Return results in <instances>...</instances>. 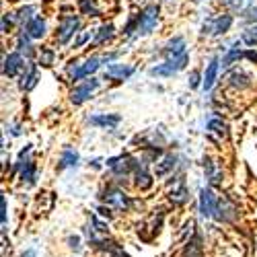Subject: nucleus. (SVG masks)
<instances>
[{
  "instance_id": "30",
  "label": "nucleus",
  "mask_w": 257,
  "mask_h": 257,
  "mask_svg": "<svg viewBox=\"0 0 257 257\" xmlns=\"http://www.w3.org/2000/svg\"><path fill=\"white\" fill-rule=\"evenodd\" d=\"M189 87H191V89L200 87V72H191V74H189Z\"/></svg>"
},
{
  "instance_id": "16",
  "label": "nucleus",
  "mask_w": 257,
  "mask_h": 257,
  "mask_svg": "<svg viewBox=\"0 0 257 257\" xmlns=\"http://www.w3.org/2000/svg\"><path fill=\"white\" fill-rule=\"evenodd\" d=\"M89 121H91L93 125H97V127H105V130H113V127L121 121V117H119V115H107V113H101V115H93Z\"/></svg>"
},
{
  "instance_id": "18",
  "label": "nucleus",
  "mask_w": 257,
  "mask_h": 257,
  "mask_svg": "<svg viewBox=\"0 0 257 257\" xmlns=\"http://www.w3.org/2000/svg\"><path fill=\"white\" fill-rule=\"evenodd\" d=\"M175 161H177V159H175L173 155L165 157L161 163H157V165H155V175H157V177H165V175L169 173V171H173V169H175Z\"/></svg>"
},
{
  "instance_id": "6",
  "label": "nucleus",
  "mask_w": 257,
  "mask_h": 257,
  "mask_svg": "<svg viewBox=\"0 0 257 257\" xmlns=\"http://www.w3.org/2000/svg\"><path fill=\"white\" fill-rule=\"evenodd\" d=\"M97 89H99V80H97V78L84 80L82 84H78V87L72 89V93H70V101H72L74 105H80V103L87 101Z\"/></svg>"
},
{
  "instance_id": "24",
  "label": "nucleus",
  "mask_w": 257,
  "mask_h": 257,
  "mask_svg": "<svg viewBox=\"0 0 257 257\" xmlns=\"http://www.w3.org/2000/svg\"><path fill=\"white\" fill-rule=\"evenodd\" d=\"M78 5H80V11L84 15H89V17H99V9L95 5V0H78Z\"/></svg>"
},
{
  "instance_id": "13",
  "label": "nucleus",
  "mask_w": 257,
  "mask_h": 257,
  "mask_svg": "<svg viewBox=\"0 0 257 257\" xmlns=\"http://www.w3.org/2000/svg\"><path fill=\"white\" fill-rule=\"evenodd\" d=\"M134 72V66H123V64H111L109 68L105 70V78L109 80H123Z\"/></svg>"
},
{
  "instance_id": "8",
  "label": "nucleus",
  "mask_w": 257,
  "mask_h": 257,
  "mask_svg": "<svg viewBox=\"0 0 257 257\" xmlns=\"http://www.w3.org/2000/svg\"><path fill=\"white\" fill-rule=\"evenodd\" d=\"M230 25H232V17H230V15H220V17H216V19H212L210 23H206L202 33H204V35H206V33L222 35V33H226V31L230 29Z\"/></svg>"
},
{
  "instance_id": "22",
  "label": "nucleus",
  "mask_w": 257,
  "mask_h": 257,
  "mask_svg": "<svg viewBox=\"0 0 257 257\" xmlns=\"http://www.w3.org/2000/svg\"><path fill=\"white\" fill-rule=\"evenodd\" d=\"M208 130L214 132V134H218L220 138H226V123L222 119H210L208 121Z\"/></svg>"
},
{
  "instance_id": "21",
  "label": "nucleus",
  "mask_w": 257,
  "mask_h": 257,
  "mask_svg": "<svg viewBox=\"0 0 257 257\" xmlns=\"http://www.w3.org/2000/svg\"><path fill=\"white\" fill-rule=\"evenodd\" d=\"M218 3H222V5H226V7H230L232 11H239V13H247L249 9V5H251V0H218Z\"/></svg>"
},
{
  "instance_id": "4",
  "label": "nucleus",
  "mask_w": 257,
  "mask_h": 257,
  "mask_svg": "<svg viewBox=\"0 0 257 257\" xmlns=\"http://www.w3.org/2000/svg\"><path fill=\"white\" fill-rule=\"evenodd\" d=\"M80 27V21L76 15H66L62 21H60V27H58V33H56V39H58V44H68L70 37L76 33V29Z\"/></svg>"
},
{
  "instance_id": "25",
  "label": "nucleus",
  "mask_w": 257,
  "mask_h": 257,
  "mask_svg": "<svg viewBox=\"0 0 257 257\" xmlns=\"http://www.w3.org/2000/svg\"><path fill=\"white\" fill-rule=\"evenodd\" d=\"M241 41H243L245 46H257V25L245 29L243 35H241Z\"/></svg>"
},
{
  "instance_id": "27",
  "label": "nucleus",
  "mask_w": 257,
  "mask_h": 257,
  "mask_svg": "<svg viewBox=\"0 0 257 257\" xmlns=\"http://www.w3.org/2000/svg\"><path fill=\"white\" fill-rule=\"evenodd\" d=\"M243 56H245V54H243L239 48H232V50L222 58V66H230L234 60H239V58H243Z\"/></svg>"
},
{
  "instance_id": "35",
  "label": "nucleus",
  "mask_w": 257,
  "mask_h": 257,
  "mask_svg": "<svg viewBox=\"0 0 257 257\" xmlns=\"http://www.w3.org/2000/svg\"><path fill=\"white\" fill-rule=\"evenodd\" d=\"M245 56H247V58H249V60H253V62H255V64H257V54H255V52H247V54H245Z\"/></svg>"
},
{
  "instance_id": "12",
  "label": "nucleus",
  "mask_w": 257,
  "mask_h": 257,
  "mask_svg": "<svg viewBox=\"0 0 257 257\" xmlns=\"http://www.w3.org/2000/svg\"><path fill=\"white\" fill-rule=\"evenodd\" d=\"M185 39L183 37H173L169 39L165 44V56L167 60H173V58H179V56H185Z\"/></svg>"
},
{
  "instance_id": "3",
  "label": "nucleus",
  "mask_w": 257,
  "mask_h": 257,
  "mask_svg": "<svg viewBox=\"0 0 257 257\" xmlns=\"http://www.w3.org/2000/svg\"><path fill=\"white\" fill-rule=\"evenodd\" d=\"M103 200H105L107 208L113 206L115 210H121V212L130 210V206H132V200L127 198L123 194V189H119V187H107L105 194H103Z\"/></svg>"
},
{
  "instance_id": "33",
  "label": "nucleus",
  "mask_w": 257,
  "mask_h": 257,
  "mask_svg": "<svg viewBox=\"0 0 257 257\" xmlns=\"http://www.w3.org/2000/svg\"><path fill=\"white\" fill-rule=\"evenodd\" d=\"M89 37H91V33H84V35H80V37H78V41H76L74 46H76V48H78V46H82V44H84V41H87Z\"/></svg>"
},
{
  "instance_id": "20",
  "label": "nucleus",
  "mask_w": 257,
  "mask_h": 257,
  "mask_svg": "<svg viewBox=\"0 0 257 257\" xmlns=\"http://www.w3.org/2000/svg\"><path fill=\"white\" fill-rule=\"evenodd\" d=\"M113 31H115V27L111 25V23H105L101 29H99V33H97V37H95V46H101L103 41H107V39H111L113 37Z\"/></svg>"
},
{
  "instance_id": "34",
  "label": "nucleus",
  "mask_w": 257,
  "mask_h": 257,
  "mask_svg": "<svg viewBox=\"0 0 257 257\" xmlns=\"http://www.w3.org/2000/svg\"><path fill=\"white\" fill-rule=\"evenodd\" d=\"M9 27H11V21H9V17L5 15V17H3V31L7 33V29H9Z\"/></svg>"
},
{
  "instance_id": "31",
  "label": "nucleus",
  "mask_w": 257,
  "mask_h": 257,
  "mask_svg": "<svg viewBox=\"0 0 257 257\" xmlns=\"http://www.w3.org/2000/svg\"><path fill=\"white\" fill-rule=\"evenodd\" d=\"M243 17H245L247 21H257V7H251Z\"/></svg>"
},
{
  "instance_id": "23",
  "label": "nucleus",
  "mask_w": 257,
  "mask_h": 257,
  "mask_svg": "<svg viewBox=\"0 0 257 257\" xmlns=\"http://www.w3.org/2000/svg\"><path fill=\"white\" fill-rule=\"evenodd\" d=\"M230 84L232 87H239V89H245V87H249V76L247 74H243V72H232L230 74Z\"/></svg>"
},
{
  "instance_id": "15",
  "label": "nucleus",
  "mask_w": 257,
  "mask_h": 257,
  "mask_svg": "<svg viewBox=\"0 0 257 257\" xmlns=\"http://www.w3.org/2000/svg\"><path fill=\"white\" fill-rule=\"evenodd\" d=\"M25 31H27L29 37H33V39H41V37L46 35V21L41 19V17H33L29 23H27Z\"/></svg>"
},
{
  "instance_id": "32",
  "label": "nucleus",
  "mask_w": 257,
  "mask_h": 257,
  "mask_svg": "<svg viewBox=\"0 0 257 257\" xmlns=\"http://www.w3.org/2000/svg\"><path fill=\"white\" fill-rule=\"evenodd\" d=\"M68 243H70V247H72L74 251H78V249H80V245H78V243H80V239H78V237H70V239H68Z\"/></svg>"
},
{
  "instance_id": "2",
  "label": "nucleus",
  "mask_w": 257,
  "mask_h": 257,
  "mask_svg": "<svg viewBox=\"0 0 257 257\" xmlns=\"http://www.w3.org/2000/svg\"><path fill=\"white\" fill-rule=\"evenodd\" d=\"M189 62V56H179V58H173V60H167L165 64H159V66L151 68V76H173L177 74L179 70H183Z\"/></svg>"
},
{
  "instance_id": "17",
  "label": "nucleus",
  "mask_w": 257,
  "mask_h": 257,
  "mask_svg": "<svg viewBox=\"0 0 257 257\" xmlns=\"http://www.w3.org/2000/svg\"><path fill=\"white\" fill-rule=\"evenodd\" d=\"M35 84H37V66H29V70L23 74V78H21V82H19V89L21 91H31Z\"/></svg>"
},
{
  "instance_id": "26",
  "label": "nucleus",
  "mask_w": 257,
  "mask_h": 257,
  "mask_svg": "<svg viewBox=\"0 0 257 257\" xmlns=\"http://www.w3.org/2000/svg\"><path fill=\"white\" fill-rule=\"evenodd\" d=\"M204 169L208 171V179H210V183H220V173L216 171V167H214V163H212L210 159L204 161Z\"/></svg>"
},
{
  "instance_id": "9",
  "label": "nucleus",
  "mask_w": 257,
  "mask_h": 257,
  "mask_svg": "<svg viewBox=\"0 0 257 257\" xmlns=\"http://www.w3.org/2000/svg\"><path fill=\"white\" fill-rule=\"evenodd\" d=\"M234 218H237V206L228 202L226 198H218V208H216V214H214V220L232 222Z\"/></svg>"
},
{
  "instance_id": "28",
  "label": "nucleus",
  "mask_w": 257,
  "mask_h": 257,
  "mask_svg": "<svg viewBox=\"0 0 257 257\" xmlns=\"http://www.w3.org/2000/svg\"><path fill=\"white\" fill-rule=\"evenodd\" d=\"M0 210H3V212H0V216H3V226L7 230V198L5 196L0 198Z\"/></svg>"
},
{
  "instance_id": "7",
  "label": "nucleus",
  "mask_w": 257,
  "mask_h": 257,
  "mask_svg": "<svg viewBox=\"0 0 257 257\" xmlns=\"http://www.w3.org/2000/svg\"><path fill=\"white\" fill-rule=\"evenodd\" d=\"M101 58H97V56H93V58H89L87 62L82 64V66H76L74 64V68H68V72H70V78L72 80H80V78H84V76H91L93 72H97L99 70V66H101Z\"/></svg>"
},
{
  "instance_id": "19",
  "label": "nucleus",
  "mask_w": 257,
  "mask_h": 257,
  "mask_svg": "<svg viewBox=\"0 0 257 257\" xmlns=\"http://www.w3.org/2000/svg\"><path fill=\"white\" fill-rule=\"evenodd\" d=\"M78 165V153L72 151V148H66L62 153V159H60V169H68V167H76Z\"/></svg>"
},
{
  "instance_id": "14",
  "label": "nucleus",
  "mask_w": 257,
  "mask_h": 257,
  "mask_svg": "<svg viewBox=\"0 0 257 257\" xmlns=\"http://www.w3.org/2000/svg\"><path fill=\"white\" fill-rule=\"evenodd\" d=\"M218 66H220L218 58H212L210 64H208V68H206V74H204V82H202L204 91H210V89L214 87V82H216V76H218Z\"/></svg>"
},
{
  "instance_id": "5",
  "label": "nucleus",
  "mask_w": 257,
  "mask_h": 257,
  "mask_svg": "<svg viewBox=\"0 0 257 257\" xmlns=\"http://www.w3.org/2000/svg\"><path fill=\"white\" fill-rule=\"evenodd\" d=\"M216 208H218V198L214 196L212 187H204L200 191V214L204 218H214Z\"/></svg>"
},
{
  "instance_id": "1",
  "label": "nucleus",
  "mask_w": 257,
  "mask_h": 257,
  "mask_svg": "<svg viewBox=\"0 0 257 257\" xmlns=\"http://www.w3.org/2000/svg\"><path fill=\"white\" fill-rule=\"evenodd\" d=\"M136 19V35H148L159 23V7L157 5H148Z\"/></svg>"
},
{
  "instance_id": "29",
  "label": "nucleus",
  "mask_w": 257,
  "mask_h": 257,
  "mask_svg": "<svg viewBox=\"0 0 257 257\" xmlns=\"http://www.w3.org/2000/svg\"><path fill=\"white\" fill-rule=\"evenodd\" d=\"M41 66H52L54 62V52H44V56H41Z\"/></svg>"
},
{
  "instance_id": "10",
  "label": "nucleus",
  "mask_w": 257,
  "mask_h": 257,
  "mask_svg": "<svg viewBox=\"0 0 257 257\" xmlns=\"http://www.w3.org/2000/svg\"><path fill=\"white\" fill-rule=\"evenodd\" d=\"M169 200L173 202V204H177V206H181V204H185L189 200V191H187V185H185V179L183 177L175 179L173 187L169 189Z\"/></svg>"
},
{
  "instance_id": "11",
  "label": "nucleus",
  "mask_w": 257,
  "mask_h": 257,
  "mask_svg": "<svg viewBox=\"0 0 257 257\" xmlns=\"http://www.w3.org/2000/svg\"><path fill=\"white\" fill-rule=\"evenodd\" d=\"M25 62H23V56H21L19 52H13L5 58V66H3V72L5 76H17L19 70H23Z\"/></svg>"
}]
</instances>
